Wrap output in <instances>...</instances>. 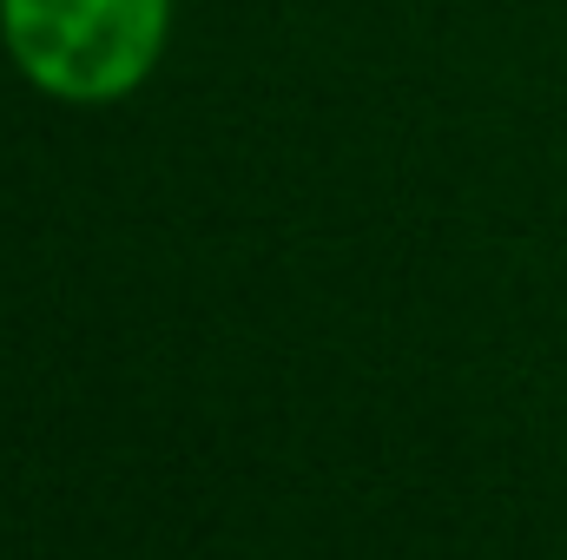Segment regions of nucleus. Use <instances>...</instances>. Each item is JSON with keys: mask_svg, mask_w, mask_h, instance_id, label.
Segmentation results:
<instances>
[{"mask_svg": "<svg viewBox=\"0 0 567 560\" xmlns=\"http://www.w3.org/2000/svg\"><path fill=\"white\" fill-rule=\"evenodd\" d=\"M172 0H0L13 66L73 106L126 100L165 53Z\"/></svg>", "mask_w": 567, "mask_h": 560, "instance_id": "obj_1", "label": "nucleus"}]
</instances>
